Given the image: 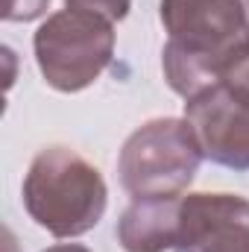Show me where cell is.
Listing matches in <instances>:
<instances>
[{"mask_svg": "<svg viewBox=\"0 0 249 252\" xmlns=\"http://www.w3.org/2000/svg\"><path fill=\"white\" fill-rule=\"evenodd\" d=\"M161 24L164 79L185 100L217 85L249 47V15L241 0H161Z\"/></svg>", "mask_w": 249, "mask_h": 252, "instance_id": "1", "label": "cell"}, {"mask_svg": "<svg viewBox=\"0 0 249 252\" xmlns=\"http://www.w3.org/2000/svg\"><path fill=\"white\" fill-rule=\"evenodd\" d=\"M27 214L53 238L91 232L106 211V182L82 156L67 147L41 150L24 179Z\"/></svg>", "mask_w": 249, "mask_h": 252, "instance_id": "2", "label": "cell"}, {"mask_svg": "<svg viewBox=\"0 0 249 252\" xmlns=\"http://www.w3.org/2000/svg\"><path fill=\"white\" fill-rule=\"evenodd\" d=\"M202 147L187 121L161 118L129 135L121 150L118 173L132 199H176L193 182Z\"/></svg>", "mask_w": 249, "mask_h": 252, "instance_id": "3", "label": "cell"}, {"mask_svg": "<svg viewBox=\"0 0 249 252\" xmlns=\"http://www.w3.org/2000/svg\"><path fill=\"white\" fill-rule=\"evenodd\" d=\"M115 30L112 21L62 9L50 15L35 32V59L44 82L56 91H82L88 88L112 62Z\"/></svg>", "mask_w": 249, "mask_h": 252, "instance_id": "4", "label": "cell"}, {"mask_svg": "<svg viewBox=\"0 0 249 252\" xmlns=\"http://www.w3.org/2000/svg\"><path fill=\"white\" fill-rule=\"evenodd\" d=\"M202 156L229 170L249 173V103L232 97L220 82L185 103Z\"/></svg>", "mask_w": 249, "mask_h": 252, "instance_id": "5", "label": "cell"}, {"mask_svg": "<svg viewBox=\"0 0 249 252\" xmlns=\"http://www.w3.org/2000/svg\"><path fill=\"white\" fill-rule=\"evenodd\" d=\"M173 252H249V202L232 193L182 196Z\"/></svg>", "mask_w": 249, "mask_h": 252, "instance_id": "6", "label": "cell"}, {"mask_svg": "<svg viewBox=\"0 0 249 252\" xmlns=\"http://www.w3.org/2000/svg\"><path fill=\"white\" fill-rule=\"evenodd\" d=\"M179 205L176 199H135L118 223V241L126 252H164L176 247L179 235Z\"/></svg>", "mask_w": 249, "mask_h": 252, "instance_id": "7", "label": "cell"}, {"mask_svg": "<svg viewBox=\"0 0 249 252\" xmlns=\"http://www.w3.org/2000/svg\"><path fill=\"white\" fill-rule=\"evenodd\" d=\"M220 85L241 103H249V47L226 67V73L220 76Z\"/></svg>", "mask_w": 249, "mask_h": 252, "instance_id": "8", "label": "cell"}, {"mask_svg": "<svg viewBox=\"0 0 249 252\" xmlns=\"http://www.w3.org/2000/svg\"><path fill=\"white\" fill-rule=\"evenodd\" d=\"M67 9H79V12H91V15H100L106 21H124L126 12H129V3L132 0H64Z\"/></svg>", "mask_w": 249, "mask_h": 252, "instance_id": "9", "label": "cell"}, {"mask_svg": "<svg viewBox=\"0 0 249 252\" xmlns=\"http://www.w3.org/2000/svg\"><path fill=\"white\" fill-rule=\"evenodd\" d=\"M50 0H6L3 3V18L6 21H35L47 12Z\"/></svg>", "mask_w": 249, "mask_h": 252, "instance_id": "10", "label": "cell"}, {"mask_svg": "<svg viewBox=\"0 0 249 252\" xmlns=\"http://www.w3.org/2000/svg\"><path fill=\"white\" fill-rule=\"evenodd\" d=\"M44 252H91V250H85L79 244H59V247H50V250H44Z\"/></svg>", "mask_w": 249, "mask_h": 252, "instance_id": "11", "label": "cell"}, {"mask_svg": "<svg viewBox=\"0 0 249 252\" xmlns=\"http://www.w3.org/2000/svg\"><path fill=\"white\" fill-rule=\"evenodd\" d=\"M247 6H249V0H247Z\"/></svg>", "mask_w": 249, "mask_h": 252, "instance_id": "12", "label": "cell"}]
</instances>
